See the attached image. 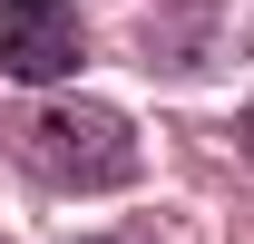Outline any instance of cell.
<instances>
[{"instance_id": "obj_1", "label": "cell", "mask_w": 254, "mask_h": 244, "mask_svg": "<svg viewBox=\"0 0 254 244\" xmlns=\"http://www.w3.org/2000/svg\"><path fill=\"white\" fill-rule=\"evenodd\" d=\"M10 156L30 166L39 185H68V195H98V185L137 176V127L98 98H49V108H20L10 118Z\"/></svg>"}, {"instance_id": "obj_2", "label": "cell", "mask_w": 254, "mask_h": 244, "mask_svg": "<svg viewBox=\"0 0 254 244\" xmlns=\"http://www.w3.org/2000/svg\"><path fill=\"white\" fill-rule=\"evenodd\" d=\"M88 30H78V0H0V78H78Z\"/></svg>"}, {"instance_id": "obj_3", "label": "cell", "mask_w": 254, "mask_h": 244, "mask_svg": "<svg viewBox=\"0 0 254 244\" xmlns=\"http://www.w3.org/2000/svg\"><path fill=\"white\" fill-rule=\"evenodd\" d=\"M98 244H157V225H127V235H98Z\"/></svg>"}, {"instance_id": "obj_4", "label": "cell", "mask_w": 254, "mask_h": 244, "mask_svg": "<svg viewBox=\"0 0 254 244\" xmlns=\"http://www.w3.org/2000/svg\"><path fill=\"white\" fill-rule=\"evenodd\" d=\"M245 156H254V108H245Z\"/></svg>"}]
</instances>
